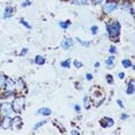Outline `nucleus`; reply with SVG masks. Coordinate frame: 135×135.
Listing matches in <instances>:
<instances>
[{
  "label": "nucleus",
  "instance_id": "nucleus-1",
  "mask_svg": "<svg viewBox=\"0 0 135 135\" xmlns=\"http://www.w3.org/2000/svg\"><path fill=\"white\" fill-rule=\"evenodd\" d=\"M106 31H107V35L109 37L112 39V41H119V35H120V29H121V26H120V22L119 21H111V22H107L106 26Z\"/></svg>",
  "mask_w": 135,
  "mask_h": 135
},
{
  "label": "nucleus",
  "instance_id": "nucleus-2",
  "mask_svg": "<svg viewBox=\"0 0 135 135\" xmlns=\"http://www.w3.org/2000/svg\"><path fill=\"white\" fill-rule=\"evenodd\" d=\"M12 106H13V111L16 113H20L23 111L24 106H26V102L22 97H15L13 103H12Z\"/></svg>",
  "mask_w": 135,
  "mask_h": 135
},
{
  "label": "nucleus",
  "instance_id": "nucleus-3",
  "mask_svg": "<svg viewBox=\"0 0 135 135\" xmlns=\"http://www.w3.org/2000/svg\"><path fill=\"white\" fill-rule=\"evenodd\" d=\"M115 9H118V1H115V0H110L103 6V13L106 15L113 13Z\"/></svg>",
  "mask_w": 135,
  "mask_h": 135
},
{
  "label": "nucleus",
  "instance_id": "nucleus-4",
  "mask_svg": "<svg viewBox=\"0 0 135 135\" xmlns=\"http://www.w3.org/2000/svg\"><path fill=\"white\" fill-rule=\"evenodd\" d=\"M13 106L12 103H2L0 106V113L2 117H12L13 114Z\"/></svg>",
  "mask_w": 135,
  "mask_h": 135
},
{
  "label": "nucleus",
  "instance_id": "nucleus-5",
  "mask_svg": "<svg viewBox=\"0 0 135 135\" xmlns=\"http://www.w3.org/2000/svg\"><path fill=\"white\" fill-rule=\"evenodd\" d=\"M16 90V83H15L14 80H12L9 78H7L6 80V83L4 87V91H8V93H15Z\"/></svg>",
  "mask_w": 135,
  "mask_h": 135
},
{
  "label": "nucleus",
  "instance_id": "nucleus-6",
  "mask_svg": "<svg viewBox=\"0 0 135 135\" xmlns=\"http://www.w3.org/2000/svg\"><path fill=\"white\" fill-rule=\"evenodd\" d=\"M60 45L64 50H69V49H72L74 46V39L70 38V37H65L62 41H61Z\"/></svg>",
  "mask_w": 135,
  "mask_h": 135
},
{
  "label": "nucleus",
  "instance_id": "nucleus-7",
  "mask_svg": "<svg viewBox=\"0 0 135 135\" xmlns=\"http://www.w3.org/2000/svg\"><path fill=\"white\" fill-rule=\"evenodd\" d=\"M0 127L4 129H11L12 127V117H4L2 120L0 121Z\"/></svg>",
  "mask_w": 135,
  "mask_h": 135
},
{
  "label": "nucleus",
  "instance_id": "nucleus-8",
  "mask_svg": "<svg viewBox=\"0 0 135 135\" xmlns=\"http://www.w3.org/2000/svg\"><path fill=\"white\" fill-rule=\"evenodd\" d=\"M99 125L102 126L103 128H109V127H112L114 125V120L110 117H104L102 120L99 121Z\"/></svg>",
  "mask_w": 135,
  "mask_h": 135
},
{
  "label": "nucleus",
  "instance_id": "nucleus-9",
  "mask_svg": "<svg viewBox=\"0 0 135 135\" xmlns=\"http://www.w3.org/2000/svg\"><path fill=\"white\" fill-rule=\"evenodd\" d=\"M14 14V7L13 6H6L4 9V19H11Z\"/></svg>",
  "mask_w": 135,
  "mask_h": 135
},
{
  "label": "nucleus",
  "instance_id": "nucleus-10",
  "mask_svg": "<svg viewBox=\"0 0 135 135\" xmlns=\"http://www.w3.org/2000/svg\"><path fill=\"white\" fill-rule=\"evenodd\" d=\"M12 127L21 128L22 127V119L20 115H15L14 118H12Z\"/></svg>",
  "mask_w": 135,
  "mask_h": 135
},
{
  "label": "nucleus",
  "instance_id": "nucleus-11",
  "mask_svg": "<svg viewBox=\"0 0 135 135\" xmlns=\"http://www.w3.org/2000/svg\"><path fill=\"white\" fill-rule=\"evenodd\" d=\"M105 66H106V68H109V69H111L112 67L114 66V56H113V54H111V56L105 60Z\"/></svg>",
  "mask_w": 135,
  "mask_h": 135
},
{
  "label": "nucleus",
  "instance_id": "nucleus-12",
  "mask_svg": "<svg viewBox=\"0 0 135 135\" xmlns=\"http://www.w3.org/2000/svg\"><path fill=\"white\" fill-rule=\"evenodd\" d=\"M38 114H41V115H44V117H49V115H51V109H49V107H42V109H39L38 111H37Z\"/></svg>",
  "mask_w": 135,
  "mask_h": 135
},
{
  "label": "nucleus",
  "instance_id": "nucleus-13",
  "mask_svg": "<svg viewBox=\"0 0 135 135\" xmlns=\"http://www.w3.org/2000/svg\"><path fill=\"white\" fill-rule=\"evenodd\" d=\"M126 94L127 95H133L134 94V80H131L129 83H128L127 88H126Z\"/></svg>",
  "mask_w": 135,
  "mask_h": 135
},
{
  "label": "nucleus",
  "instance_id": "nucleus-14",
  "mask_svg": "<svg viewBox=\"0 0 135 135\" xmlns=\"http://www.w3.org/2000/svg\"><path fill=\"white\" fill-rule=\"evenodd\" d=\"M33 62L37 64V65H44L45 64V58L41 56V54H37V56L35 57V59H33Z\"/></svg>",
  "mask_w": 135,
  "mask_h": 135
},
{
  "label": "nucleus",
  "instance_id": "nucleus-15",
  "mask_svg": "<svg viewBox=\"0 0 135 135\" xmlns=\"http://www.w3.org/2000/svg\"><path fill=\"white\" fill-rule=\"evenodd\" d=\"M83 105H84L85 109H90V107H91V98L90 97L85 96L83 98Z\"/></svg>",
  "mask_w": 135,
  "mask_h": 135
},
{
  "label": "nucleus",
  "instance_id": "nucleus-16",
  "mask_svg": "<svg viewBox=\"0 0 135 135\" xmlns=\"http://www.w3.org/2000/svg\"><path fill=\"white\" fill-rule=\"evenodd\" d=\"M45 124H46V120H42V121H38L37 124H35L33 125V127H32V131H38L39 128H42L43 126H44Z\"/></svg>",
  "mask_w": 135,
  "mask_h": 135
},
{
  "label": "nucleus",
  "instance_id": "nucleus-17",
  "mask_svg": "<svg viewBox=\"0 0 135 135\" xmlns=\"http://www.w3.org/2000/svg\"><path fill=\"white\" fill-rule=\"evenodd\" d=\"M121 65H122V67H125V68H131V67H133V64H132V61L129 59H124L121 61Z\"/></svg>",
  "mask_w": 135,
  "mask_h": 135
},
{
  "label": "nucleus",
  "instance_id": "nucleus-18",
  "mask_svg": "<svg viewBox=\"0 0 135 135\" xmlns=\"http://www.w3.org/2000/svg\"><path fill=\"white\" fill-rule=\"evenodd\" d=\"M70 21L69 20H67V21H60L59 22V27L60 28H62V29H67V28H69V26H70Z\"/></svg>",
  "mask_w": 135,
  "mask_h": 135
},
{
  "label": "nucleus",
  "instance_id": "nucleus-19",
  "mask_svg": "<svg viewBox=\"0 0 135 135\" xmlns=\"http://www.w3.org/2000/svg\"><path fill=\"white\" fill-rule=\"evenodd\" d=\"M70 65H72V60L70 59H67V60H64L60 62V66L62 67V68H69Z\"/></svg>",
  "mask_w": 135,
  "mask_h": 135
},
{
  "label": "nucleus",
  "instance_id": "nucleus-20",
  "mask_svg": "<svg viewBox=\"0 0 135 135\" xmlns=\"http://www.w3.org/2000/svg\"><path fill=\"white\" fill-rule=\"evenodd\" d=\"M6 80H7V76H5L2 73H0V89H4Z\"/></svg>",
  "mask_w": 135,
  "mask_h": 135
},
{
  "label": "nucleus",
  "instance_id": "nucleus-21",
  "mask_svg": "<svg viewBox=\"0 0 135 135\" xmlns=\"http://www.w3.org/2000/svg\"><path fill=\"white\" fill-rule=\"evenodd\" d=\"M72 2L75 5H79V6H84V5L89 4V0H73Z\"/></svg>",
  "mask_w": 135,
  "mask_h": 135
},
{
  "label": "nucleus",
  "instance_id": "nucleus-22",
  "mask_svg": "<svg viewBox=\"0 0 135 135\" xmlns=\"http://www.w3.org/2000/svg\"><path fill=\"white\" fill-rule=\"evenodd\" d=\"M131 7H133L131 2L128 1V0H125L124 4H122V9H124V11H129V9H131Z\"/></svg>",
  "mask_w": 135,
  "mask_h": 135
},
{
  "label": "nucleus",
  "instance_id": "nucleus-23",
  "mask_svg": "<svg viewBox=\"0 0 135 135\" xmlns=\"http://www.w3.org/2000/svg\"><path fill=\"white\" fill-rule=\"evenodd\" d=\"M76 42H79L80 44H81L82 46H84V47H89V46H90V44H91L90 42H87V41H82L81 38H76Z\"/></svg>",
  "mask_w": 135,
  "mask_h": 135
},
{
  "label": "nucleus",
  "instance_id": "nucleus-24",
  "mask_svg": "<svg viewBox=\"0 0 135 135\" xmlns=\"http://www.w3.org/2000/svg\"><path fill=\"white\" fill-rule=\"evenodd\" d=\"M98 30H99L98 26H91V27H90V32H91V35H97Z\"/></svg>",
  "mask_w": 135,
  "mask_h": 135
},
{
  "label": "nucleus",
  "instance_id": "nucleus-25",
  "mask_svg": "<svg viewBox=\"0 0 135 135\" xmlns=\"http://www.w3.org/2000/svg\"><path fill=\"white\" fill-rule=\"evenodd\" d=\"M20 22H21V24H22L23 27H26L27 29H31V26H30V24L27 22V21L24 20V19H21V20H20Z\"/></svg>",
  "mask_w": 135,
  "mask_h": 135
},
{
  "label": "nucleus",
  "instance_id": "nucleus-26",
  "mask_svg": "<svg viewBox=\"0 0 135 135\" xmlns=\"http://www.w3.org/2000/svg\"><path fill=\"white\" fill-rule=\"evenodd\" d=\"M109 53H110V54H114V53H117V47L114 46V45H111V46L109 47Z\"/></svg>",
  "mask_w": 135,
  "mask_h": 135
},
{
  "label": "nucleus",
  "instance_id": "nucleus-27",
  "mask_svg": "<svg viewBox=\"0 0 135 135\" xmlns=\"http://www.w3.org/2000/svg\"><path fill=\"white\" fill-rule=\"evenodd\" d=\"M106 82L109 84H112L113 83V76L111 75V74H107L106 75Z\"/></svg>",
  "mask_w": 135,
  "mask_h": 135
},
{
  "label": "nucleus",
  "instance_id": "nucleus-28",
  "mask_svg": "<svg viewBox=\"0 0 135 135\" xmlns=\"http://www.w3.org/2000/svg\"><path fill=\"white\" fill-rule=\"evenodd\" d=\"M30 5H31V0H23V2L21 4L22 7H28Z\"/></svg>",
  "mask_w": 135,
  "mask_h": 135
},
{
  "label": "nucleus",
  "instance_id": "nucleus-29",
  "mask_svg": "<svg viewBox=\"0 0 135 135\" xmlns=\"http://www.w3.org/2000/svg\"><path fill=\"white\" fill-rule=\"evenodd\" d=\"M73 65H74L76 68H81V67L83 66V65H82V62H80L79 60H74V61H73Z\"/></svg>",
  "mask_w": 135,
  "mask_h": 135
},
{
  "label": "nucleus",
  "instance_id": "nucleus-30",
  "mask_svg": "<svg viewBox=\"0 0 135 135\" xmlns=\"http://www.w3.org/2000/svg\"><path fill=\"white\" fill-rule=\"evenodd\" d=\"M91 2H93L94 5H102L104 2V0H91Z\"/></svg>",
  "mask_w": 135,
  "mask_h": 135
},
{
  "label": "nucleus",
  "instance_id": "nucleus-31",
  "mask_svg": "<svg viewBox=\"0 0 135 135\" xmlns=\"http://www.w3.org/2000/svg\"><path fill=\"white\" fill-rule=\"evenodd\" d=\"M28 49H22V51H21V56H22V57H24V56H27V54H28Z\"/></svg>",
  "mask_w": 135,
  "mask_h": 135
},
{
  "label": "nucleus",
  "instance_id": "nucleus-32",
  "mask_svg": "<svg viewBox=\"0 0 135 135\" xmlns=\"http://www.w3.org/2000/svg\"><path fill=\"white\" fill-rule=\"evenodd\" d=\"M74 110H75V112H81V106H80L79 105V104H75V105H74Z\"/></svg>",
  "mask_w": 135,
  "mask_h": 135
},
{
  "label": "nucleus",
  "instance_id": "nucleus-33",
  "mask_svg": "<svg viewBox=\"0 0 135 135\" xmlns=\"http://www.w3.org/2000/svg\"><path fill=\"white\" fill-rule=\"evenodd\" d=\"M117 104L120 106V109H124V103L121 102V99H118V100H117Z\"/></svg>",
  "mask_w": 135,
  "mask_h": 135
},
{
  "label": "nucleus",
  "instance_id": "nucleus-34",
  "mask_svg": "<svg viewBox=\"0 0 135 135\" xmlns=\"http://www.w3.org/2000/svg\"><path fill=\"white\" fill-rule=\"evenodd\" d=\"M120 117H121L122 120H126V119H128V117H129V115H128L127 113H122V114H121Z\"/></svg>",
  "mask_w": 135,
  "mask_h": 135
},
{
  "label": "nucleus",
  "instance_id": "nucleus-35",
  "mask_svg": "<svg viewBox=\"0 0 135 135\" xmlns=\"http://www.w3.org/2000/svg\"><path fill=\"white\" fill-rule=\"evenodd\" d=\"M85 79H87V81H91V80H93V75L91 74H85Z\"/></svg>",
  "mask_w": 135,
  "mask_h": 135
},
{
  "label": "nucleus",
  "instance_id": "nucleus-36",
  "mask_svg": "<svg viewBox=\"0 0 135 135\" xmlns=\"http://www.w3.org/2000/svg\"><path fill=\"white\" fill-rule=\"evenodd\" d=\"M70 134H75V135H79V134H80V132H79V131H75V129H72V131H70Z\"/></svg>",
  "mask_w": 135,
  "mask_h": 135
},
{
  "label": "nucleus",
  "instance_id": "nucleus-37",
  "mask_svg": "<svg viewBox=\"0 0 135 135\" xmlns=\"http://www.w3.org/2000/svg\"><path fill=\"white\" fill-rule=\"evenodd\" d=\"M118 76H119V79H124L125 78V74H124V73H119Z\"/></svg>",
  "mask_w": 135,
  "mask_h": 135
},
{
  "label": "nucleus",
  "instance_id": "nucleus-38",
  "mask_svg": "<svg viewBox=\"0 0 135 135\" xmlns=\"http://www.w3.org/2000/svg\"><path fill=\"white\" fill-rule=\"evenodd\" d=\"M99 66H100V64L98 62V61H96V62H95V68H98Z\"/></svg>",
  "mask_w": 135,
  "mask_h": 135
}]
</instances>
